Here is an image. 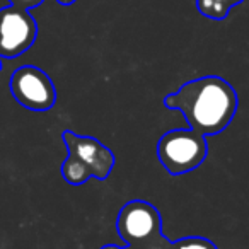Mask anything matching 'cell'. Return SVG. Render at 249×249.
<instances>
[{
  "instance_id": "obj_3",
  "label": "cell",
  "mask_w": 249,
  "mask_h": 249,
  "mask_svg": "<svg viewBox=\"0 0 249 249\" xmlns=\"http://www.w3.org/2000/svg\"><path fill=\"white\" fill-rule=\"evenodd\" d=\"M208 156L205 135L195 130H171L159 139L157 157L171 176H181L201 166Z\"/></svg>"
},
{
  "instance_id": "obj_12",
  "label": "cell",
  "mask_w": 249,
  "mask_h": 249,
  "mask_svg": "<svg viewBox=\"0 0 249 249\" xmlns=\"http://www.w3.org/2000/svg\"><path fill=\"white\" fill-rule=\"evenodd\" d=\"M56 2H58L60 5H72L75 0H56Z\"/></svg>"
},
{
  "instance_id": "obj_8",
  "label": "cell",
  "mask_w": 249,
  "mask_h": 249,
  "mask_svg": "<svg viewBox=\"0 0 249 249\" xmlns=\"http://www.w3.org/2000/svg\"><path fill=\"white\" fill-rule=\"evenodd\" d=\"M171 249H218V248L207 237L190 235V237H183L179 241L173 242Z\"/></svg>"
},
{
  "instance_id": "obj_6",
  "label": "cell",
  "mask_w": 249,
  "mask_h": 249,
  "mask_svg": "<svg viewBox=\"0 0 249 249\" xmlns=\"http://www.w3.org/2000/svg\"><path fill=\"white\" fill-rule=\"evenodd\" d=\"M38 24L28 9L7 5L0 9V58H16L36 41Z\"/></svg>"
},
{
  "instance_id": "obj_9",
  "label": "cell",
  "mask_w": 249,
  "mask_h": 249,
  "mask_svg": "<svg viewBox=\"0 0 249 249\" xmlns=\"http://www.w3.org/2000/svg\"><path fill=\"white\" fill-rule=\"evenodd\" d=\"M9 2H11V5H18V7L28 9V11L43 4V0H9Z\"/></svg>"
},
{
  "instance_id": "obj_11",
  "label": "cell",
  "mask_w": 249,
  "mask_h": 249,
  "mask_svg": "<svg viewBox=\"0 0 249 249\" xmlns=\"http://www.w3.org/2000/svg\"><path fill=\"white\" fill-rule=\"evenodd\" d=\"M101 249H140V248H133V246H128V244L123 246V248H121V246H114V244H106Z\"/></svg>"
},
{
  "instance_id": "obj_1",
  "label": "cell",
  "mask_w": 249,
  "mask_h": 249,
  "mask_svg": "<svg viewBox=\"0 0 249 249\" xmlns=\"http://www.w3.org/2000/svg\"><path fill=\"white\" fill-rule=\"evenodd\" d=\"M162 103L169 109L181 111L191 130L210 137L231 124L237 113L239 97L225 79L205 75L188 80L176 92L167 94Z\"/></svg>"
},
{
  "instance_id": "obj_5",
  "label": "cell",
  "mask_w": 249,
  "mask_h": 249,
  "mask_svg": "<svg viewBox=\"0 0 249 249\" xmlns=\"http://www.w3.org/2000/svg\"><path fill=\"white\" fill-rule=\"evenodd\" d=\"M11 94L22 107L31 111H48L56 103V89L50 75L35 65H22L12 73Z\"/></svg>"
},
{
  "instance_id": "obj_10",
  "label": "cell",
  "mask_w": 249,
  "mask_h": 249,
  "mask_svg": "<svg viewBox=\"0 0 249 249\" xmlns=\"http://www.w3.org/2000/svg\"><path fill=\"white\" fill-rule=\"evenodd\" d=\"M171 246H173V242L169 241V239L164 235L162 239H160L159 242H156V244H152L149 249H171Z\"/></svg>"
},
{
  "instance_id": "obj_7",
  "label": "cell",
  "mask_w": 249,
  "mask_h": 249,
  "mask_svg": "<svg viewBox=\"0 0 249 249\" xmlns=\"http://www.w3.org/2000/svg\"><path fill=\"white\" fill-rule=\"evenodd\" d=\"M241 2L242 0H196V7L205 18L222 21L227 18L229 11Z\"/></svg>"
},
{
  "instance_id": "obj_4",
  "label": "cell",
  "mask_w": 249,
  "mask_h": 249,
  "mask_svg": "<svg viewBox=\"0 0 249 249\" xmlns=\"http://www.w3.org/2000/svg\"><path fill=\"white\" fill-rule=\"evenodd\" d=\"M116 231L126 244L140 249H149L164 237L159 210L156 205L143 200H132L121 207Z\"/></svg>"
},
{
  "instance_id": "obj_13",
  "label": "cell",
  "mask_w": 249,
  "mask_h": 249,
  "mask_svg": "<svg viewBox=\"0 0 249 249\" xmlns=\"http://www.w3.org/2000/svg\"><path fill=\"white\" fill-rule=\"evenodd\" d=\"M0 70H2V60H0Z\"/></svg>"
},
{
  "instance_id": "obj_2",
  "label": "cell",
  "mask_w": 249,
  "mask_h": 249,
  "mask_svg": "<svg viewBox=\"0 0 249 249\" xmlns=\"http://www.w3.org/2000/svg\"><path fill=\"white\" fill-rule=\"evenodd\" d=\"M62 140L67 149V159L62 164V176L65 183L80 186L90 178L104 181L114 167V154L94 137H82L65 130Z\"/></svg>"
}]
</instances>
